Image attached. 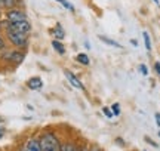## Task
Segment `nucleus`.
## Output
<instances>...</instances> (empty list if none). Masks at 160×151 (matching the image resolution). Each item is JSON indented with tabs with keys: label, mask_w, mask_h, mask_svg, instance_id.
<instances>
[{
	"label": "nucleus",
	"mask_w": 160,
	"mask_h": 151,
	"mask_svg": "<svg viewBox=\"0 0 160 151\" xmlns=\"http://www.w3.org/2000/svg\"><path fill=\"white\" fill-rule=\"evenodd\" d=\"M145 142H148L150 145H153V147H159V145H157V144L154 142V141H151L150 138H145Z\"/></svg>",
	"instance_id": "obj_23"
},
{
	"label": "nucleus",
	"mask_w": 160,
	"mask_h": 151,
	"mask_svg": "<svg viewBox=\"0 0 160 151\" xmlns=\"http://www.w3.org/2000/svg\"><path fill=\"white\" fill-rule=\"evenodd\" d=\"M154 119H156V123H157V126L160 128V113H156V114H154Z\"/></svg>",
	"instance_id": "obj_22"
},
{
	"label": "nucleus",
	"mask_w": 160,
	"mask_h": 151,
	"mask_svg": "<svg viewBox=\"0 0 160 151\" xmlns=\"http://www.w3.org/2000/svg\"><path fill=\"white\" fill-rule=\"evenodd\" d=\"M24 151H42L40 148V141L36 139V138H30L27 141V144L24 147Z\"/></svg>",
	"instance_id": "obj_8"
},
{
	"label": "nucleus",
	"mask_w": 160,
	"mask_h": 151,
	"mask_svg": "<svg viewBox=\"0 0 160 151\" xmlns=\"http://www.w3.org/2000/svg\"><path fill=\"white\" fill-rule=\"evenodd\" d=\"M18 0H0V9L3 11H8V9H12V7H17Z\"/></svg>",
	"instance_id": "obj_12"
},
{
	"label": "nucleus",
	"mask_w": 160,
	"mask_h": 151,
	"mask_svg": "<svg viewBox=\"0 0 160 151\" xmlns=\"http://www.w3.org/2000/svg\"><path fill=\"white\" fill-rule=\"evenodd\" d=\"M64 74H65V77H67V80L70 81V85H71V86H74L76 89H80V90H85V85L80 81V79L74 74V73H73V71L64 70Z\"/></svg>",
	"instance_id": "obj_6"
},
{
	"label": "nucleus",
	"mask_w": 160,
	"mask_h": 151,
	"mask_svg": "<svg viewBox=\"0 0 160 151\" xmlns=\"http://www.w3.org/2000/svg\"><path fill=\"white\" fill-rule=\"evenodd\" d=\"M52 47H53V51H55L58 55H65V46H64V43L61 40L53 39V40H52Z\"/></svg>",
	"instance_id": "obj_11"
},
{
	"label": "nucleus",
	"mask_w": 160,
	"mask_h": 151,
	"mask_svg": "<svg viewBox=\"0 0 160 151\" xmlns=\"http://www.w3.org/2000/svg\"><path fill=\"white\" fill-rule=\"evenodd\" d=\"M98 39L102 41V43H105V45H108V46H111V47H116V49H123V46L120 45L119 41L113 40V39H110V37H107V36L98 34Z\"/></svg>",
	"instance_id": "obj_10"
},
{
	"label": "nucleus",
	"mask_w": 160,
	"mask_h": 151,
	"mask_svg": "<svg viewBox=\"0 0 160 151\" xmlns=\"http://www.w3.org/2000/svg\"><path fill=\"white\" fill-rule=\"evenodd\" d=\"M6 47V40H5V37L0 34V51H3Z\"/></svg>",
	"instance_id": "obj_20"
},
{
	"label": "nucleus",
	"mask_w": 160,
	"mask_h": 151,
	"mask_svg": "<svg viewBox=\"0 0 160 151\" xmlns=\"http://www.w3.org/2000/svg\"><path fill=\"white\" fill-rule=\"evenodd\" d=\"M142 37H144V45H145V49L147 51H151V40H150V36H148V33L147 31H144L142 33Z\"/></svg>",
	"instance_id": "obj_16"
},
{
	"label": "nucleus",
	"mask_w": 160,
	"mask_h": 151,
	"mask_svg": "<svg viewBox=\"0 0 160 151\" xmlns=\"http://www.w3.org/2000/svg\"><path fill=\"white\" fill-rule=\"evenodd\" d=\"M0 28H2V22H0Z\"/></svg>",
	"instance_id": "obj_28"
},
{
	"label": "nucleus",
	"mask_w": 160,
	"mask_h": 151,
	"mask_svg": "<svg viewBox=\"0 0 160 151\" xmlns=\"http://www.w3.org/2000/svg\"><path fill=\"white\" fill-rule=\"evenodd\" d=\"M91 151H101V150H99V148H92Z\"/></svg>",
	"instance_id": "obj_27"
},
{
	"label": "nucleus",
	"mask_w": 160,
	"mask_h": 151,
	"mask_svg": "<svg viewBox=\"0 0 160 151\" xmlns=\"http://www.w3.org/2000/svg\"><path fill=\"white\" fill-rule=\"evenodd\" d=\"M154 70H156V73L160 76V62L157 61V62H154Z\"/></svg>",
	"instance_id": "obj_21"
},
{
	"label": "nucleus",
	"mask_w": 160,
	"mask_h": 151,
	"mask_svg": "<svg viewBox=\"0 0 160 151\" xmlns=\"http://www.w3.org/2000/svg\"><path fill=\"white\" fill-rule=\"evenodd\" d=\"M111 111H113L114 116H120V104L119 102H114V104L111 105Z\"/></svg>",
	"instance_id": "obj_17"
},
{
	"label": "nucleus",
	"mask_w": 160,
	"mask_h": 151,
	"mask_svg": "<svg viewBox=\"0 0 160 151\" xmlns=\"http://www.w3.org/2000/svg\"><path fill=\"white\" fill-rule=\"evenodd\" d=\"M28 19L25 11L19 9V7H12L5 12V21L6 22H18V21H25Z\"/></svg>",
	"instance_id": "obj_4"
},
{
	"label": "nucleus",
	"mask_w": 160,
	"mask_h": 151,
	"mask_svg": "<svg viewBox=\"0 0 160 151\" xmlns=\"http://www.w3.org/2000/svg\"><path fill=\"white\" fill-rule=\"evenodd\" d=\"M131 43H132V46H135V47L138 46V40H137V39H131Z\"/></svg>",
	"instance_id": "obj_24"
},
{
	"label": "nucleus",
	"mask_w": 160,
	"mask_h": 151,
	"mask_svg": "<svg viewBox=\"0 0 160 151\" xmlns=\"http://www.w3.org/2000/svg\"><path fill=\"white\" fill-rule=\"evenodd\" d=\"M153 2H154L156 5H160V2H159V0H153Z\"/></svg>",
	"instance_id": "obj_26"
},
{
	"label": "nucleus",
	"mask_w": 160,
	"mask_h": 151,
	"mask_svg": "<svg viewBox=\"0 0 160 151\" xmlns=\"http://www.w3.org/2000/svg\"><path fill=\"white\" fill-rule=\"evenodd\" d=\"M2 55H0V58L6 61V62H11L12 65H19L22 62L24 59H25V52L21 51V49H11V51H8V49H3V51H0Z\"/></svg>",
	"instance_id": "obj_2"
},
{
	"label": "nucleus",
	"mask_w": 160,
	"mask_h": 151,
	"mask_svg": "<svg viewBox=\"0 0 160 151\" xmlns=\"http://www.w3.org/2000/svg\"><path fill=\"white\" fill-rule=\"evenodd\" d=\"M55 2H58V3H61V5L67 9V11H70V12H74L76 9H74V6H73V3H70L68 0H55Z\"/></svg>",
	"instance_id": "obj_15"
},
{
	"label": "nucleus",
	"mask_w": 160,
	"mask_h": 151,
	"mask_svg": "<svg viewBox=\"0 0 160 151\" xmlns=\"http://www.w3.org/2000/svg\"><path fill=\"white\" fill-rule=\"evenodd\" d=\"M27 87L30 90H39V89L43 87V80L40 77H37V76H34V77H31V79L27 80Z\"/></svg>",
	"instance_id": "obj_7"
},
{
	"label": "nucleus",
	"mask_w": 160,
	"mask_h": 151,
	"mask_svg": "<svg viewBox=\"0 0 160 151\" xmlns=\"http://www.w3.org/2000/svg\"><path fill=\"white\" fill-rule=\"evenodd\" d=\"M102 113L104 114H105V116L108 117V119H111V117L114 116V114H113V111H111V108H110V107H102Z\"/></svg>",
	"instance_id": "obj_18"
},
{
	"label": "nucleus",
	"mask_w": 160,
	"mask_h": 151,
	"mask_svg": "<svg viewBox=\"0 0 160 151\" xmlns=\"http://www.w3.org/2000/svg\"><path fill=\"white\" fill-rule=\"evenodd\" d=\"M22 151H24V150H22Z\"/></svg>",
	"instance_id": "obj_29"
},
{
	"label": "nucleus",
	"mask_w": 160,
	"mask_h": 151,
	"mask_svg": "<svg viewBox=\"0 0 160 151\" xmlns=\"http://www.w3.org/2000/svg\"><path fill=\"white\" fill-rule=\"evenodd\" d=\"M76 61H77L79 64L85 65V67H88V65L91 64V59H89V56H88L86 53H79V55H76Z\"/></svg>",
	"instance_id": "obj_13"
},
{
	"label": "nucleus",
	"mask_w": 160,
	"mask_h": 151,
	"mask_svg": "<svg viewBox=\"0 0 160 151\" xmlns=\"http://www.w3.org/2000/svg\"><path fill=\"white\" fill-rule=\"evenodd\" d=\"M5 24L8 27H11L12 30L21 33V34L30 36V33H31V24H30L28 19H25V21H18V22H6L5 21Z\"/></svg>",
	"instance_id": "obj_5"
},
{
	"label": "nucleus",
	"mask_w": 160,
	"mask_h": 151,
	"mask_svg": "<svg viewBox=\"0 0 160 151\" xmlns=\"http://www.w3.org/2000/svg\"><path fill=\"white\" fill-rule=\"evenodd\" d=\"M40 148L42 151H59V139L57 138V135L55 134H51V132H48V134L42 135L40 136Z\"/></svg>",
	"instance_id": "obj_3"
},
{
	"label": "nucleus",
	"mask_w": 160,
	"mask_h": 151,
	"mask_svg": "<svg viewBox=\"0 0 160 151\" xmlns=\"http://www.w3.org/2000/svg\"><path fill=\"white\" fill-rule=\"evenodd\" d=\"M3 135H5V128H0V139L3 138Z\"/></svg>",
	"instance_id": "obj_25"
},
{
	"label": "nucleus",
	"mask_w": 160,
	"mask_h": 151,
	"mask_svg": "<svg viewBox=\"0 0 160 151\" xmlns=\"http://www.w3.org/2000/svg\"><path fill=\"white\" fill-rule=\"evenodd\" d=\"M2 27L5 28V34H6L8 41H9L15 49L25 51V49L28 47V36L21 34V33H18V31H15V30H12L11 27H8L5 22L2 24Z\"/></svg>",
	"instance_id": "obj_1"
},
{
	"label": "nucleus",
	"mask_w": 160,
	"mask_h": 151,
	"mask_svg": "<svg viewBox=\"0 0 160 151\" xmlns=\"http://www.w3.org/2000/svg\"><path fill=\"white\" fill-rule=\"evenodd\" d=\"M51 34L53 36V39H57V40H62L64 37H65V31H64L62 25L58 22L53 28H51Z\"/></svg>",
	"instance_id": "obj_9"
},
{
	"label": "nucleus",
	"mask_w": 160,
	"mask_h": 151,
	"mask_svg": "<svg viewBox=\"0 0 160 151\" xmlns=\"http://www.w3.org/2000/svg\"><path fill=\"white\" fill-rule=\"evenodd\" d=\"M76 150H77V147L73 142H64L59 147V151H76Z\"/></svg>",
	"instance_id": "obj_14"
},
{
	"label": "nucleus",
	"mask_w": 160,
	"mask_h": 151,
	"mask_svg": "<svg viewBox=\"0 0 160 151\" xmlns=\"http://www.w3.org/2000/svg\"><path fill=\"white\" fill-rule=\"evenodd\" d=\"M139 71H141V73H142L144 76L148 74V68H147V65H144V64L139 65Z\"/></svg>",
	"instance_id": "obj_19"
}]
</instances>
